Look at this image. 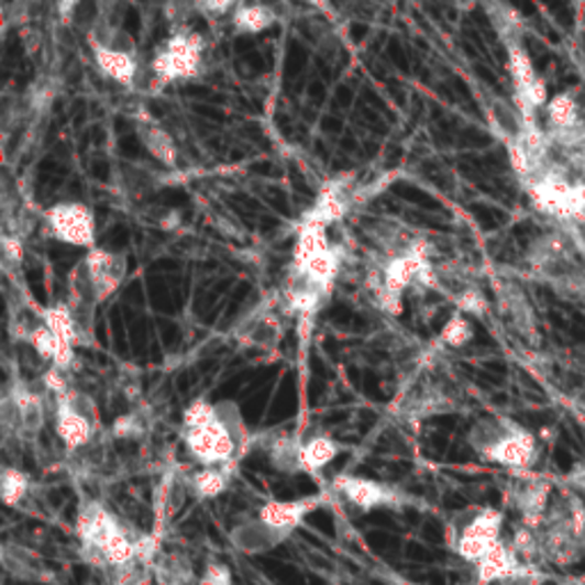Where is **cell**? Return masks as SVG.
I'll list each match as a JSON object with an SVG mask.
<instances>
[{
	"label": "cell",
	"instance_id": "obj_1",
	"mask_svg": "<svg viewBox=\"0 0 585 585\" xmlns=\"http://www.w3.org/2000/svg\"><path fill=\"white\" fill-rule=\"evenodd\" d=\"M181 437L199 466H236L250 446L241 409L231 400H192L184 412Z\"/></svg>",
	"mask_w": 585,
	"mask_h": 585
},
{
	"label": "cell",
	"instance_id": "obj_2",
	"mask_svg": "<svg viewBox=\"0 0 585 585\" xmlns=\"http://www.w3.org/2000/svg\"><path fill=\"white\" fill-rule=\"evenodd\" d=\"M466 439L483 460L512 472H529L540 455L538 439L510 419H481Z\"/></svg>",
	"mask_w": 585,
	"mask_h": 585
},
{
	"label": "cell",
	"instance_id": "obj_3",
	"mask_svg": "<svg viewBox=\"0 0 585 585\" xmlns=\"http://www.w3.org/2000/svg\"><path fill=\"white\" fill-rule=\"evenodd\" d=\"M504 512L494 508L466 510L455 517L451 526V547L462 561L476 565L501 542Z\"/></svg>",
	"mask_w": 585,
	"mask_h": 585
},
{
	"label": "cell",
	"instance_id": "obj_4",
	"mask_svg": "<svg viewBox=\"0 0 585 585\" xmlns=\"http://www.w3.org/2000/svg\"><path fill=\"white\" fill-rule=\"evenodd\" d=\"M51 415L55 434L69 453H76L97 442V409L90 396L69 389L63 396L51 398Z\"/></svg>",
	"mask_w": 585,
	"mask_h": 585
},
{
	"label": "cell",
	"instance_id": "obj_5",
	"mask_svg": "<svg viewBox=\"0 0 585 585\" xmlns=\"http://www.w3.org/2000/svg\"><path fill=\"white\" fill-rule=\"evenodd\" d=\"M320 279L336 284L341 273V252L328 239V227L309 220H300L292 245V263Z\"/></svg>",
	"mask_w": 585,
	"mask_h": 585
},
{
	"label": "cell",
	"instance_id": "obj_6",
	"mask_svg": "<svg viewBox=\"0 0 585 585\" xmlns=\"http://www.w3.org/2000/svg\"><path fill=\"white\" fill-rule=\"evenodd\" d=\"M203 63V40L192 31L174 33L154 55L152 74L156 82L172 85L199 76Z\"/></svg>",
	"mask_w": 585,
	"mask_h": 585
},
{
	"label": "cell",
	"instance_id": "obj_7",
	"mask_svg": "<svg viewBox=\"0 0 585 585\" xmlns=\"http://www.w3.org/2000/svg\"><path fill=\"white\" fill-rule=\"evenodd\" d=\"M122 529L124 523L101 501H82L76 515V538L80 540L85 563H90L92 567H106L101 553Z\"/></svg>",
	"mask_w": 585,
	"mask_h": 585
},
{
	"label": "cell",
	"instance_id": "obj_8",
	"mask_svg": "<svg viewBox=\"0 0 585 585\" xmlns=\"http://www.w3.org/2000/svg\"><path fill=\"white\" fill-rule=\"evenodd\" d=\"M44 222L51 236L71 247L90 252L97 247V218L80 201H60L46 209Z\"/></svg>",
	"mask_w": 585,
	"mask_h": 585
},
{
	"label": "cell",
	"instance_id": "obj_9",
	"mask_svg": "<svg viewBox=\"0 0 585 585\" xmlns=\"http://www.w3.org/2000/svg\"><path fill=\"white\" fill-rule=\"evenodd\" d=\"M90 51L95 65L103 78L131 87L137 78V57L133 40L124 31H112L108 35H90Z\"/></svg>",
	"mask_w": 585,
	"mask_h": 585
},
{
	"label": "cell",
	"instance_id": "obj_10",
	"mask_svg": "<svg viewBox=\"0 0 585 585\" xmlns=\"http://www.w3.org/2000/svg\"><path fill=\"white\" fill-rule=\"evenodd\" d=\"M332 489L347 506H353L360 512H373L379 508L400 510L402 506L409 504L405 492H400L398 487L373 481V478H364V476L339 474L332 481Z\"/></svg>",
	"mask_w": 585,
	"mask_h": 585
},
{
	"label": "cell",
	"instance_id": "obj_11",
	"mask_svg": "<svg viewBox=\"0 0 585 585\" xmlns=\"http://www.w3.org/2000/svg\"><path fill=\"white\" fill-rule=\"evenodd\" d=\"M334 284L320 279L298 266H290L282 286V307L298 318H313L332 296Z\"/></svg>",
	"mask_w": 585,
	"mask_h": 585
},
{
	"label": "cell",
	"instance_id": "obj_12",
	"mask_svg": "<svg viewBox=\"0 0 585 585\" xmlns=\"http://www.w3.org/2000/svg\"><path fill=\"white\" fill-rule=\"evenodd\" d=\"M357 199H360V188L355 184V177L353 174H341V177L328 181L318 190L313 203L302 216V220L323 224L330 229L332 224L341 222L347 216V211L353 209V203Z\"/></svg>",
	"mask_w": 585,
	"mask_h": 585
},
{
	"label": "cell",
	"instance_id": "obj_13",
	"mask_svg": "<svg viewBox=\"0 0 585 585\" xmlns=\"http://www.w3.org/2000/svg\"><path fill=\"white\" fill-rule=\"evenodd\" d=\"M80 263H82L87 279H90V284H92V290H95L99 305L106 302L108 298H112L126 279L129 266H126V256L122 252H114V250L97 245L85 254V258Z\"/></svg>",
	"mask_w": 585,
	"mask_h": 585
},
{
	"label": "cell",
	"instance_id": "obj_14",
	"mask_svg": "<svg viewBox=\"0 0 585 585\" xmlns=\"http://www.w3.org/2000/svg\"><path fill=\"white\" fill-rule=\"evenodd\" d=\"M19 412V432L16 439H23V442H33L42 434L48 421V402H46V391H37L33 385L23 383V379H14V383L5 389Z\"/></svg>",
	"mask_w": 585,
	"mask_h": 585
},
{
	"label": "cell",
	"instance_id": "obj_15",
	"mask_svg": "<svg viewBox=\"0 0 585 585\" xmlns=\"http://www.w3.org/2000/svg\"><path fill=\"white\" fill-rule=\"evenodd\" d=\"M320 506H323V499H320V496H305V499H296V501H271L258 508L256 517L263 523H268L271 529L290 538L292 533H296V529H300V523Z\"/></svg>",
	"mask_w": 585,
	"mask_h": 585
},
{
	"label": "cell",
	"instance_id": "obj_16",
	"mask_svg": "<svg viewBox=\"0 0 585 585\" xmlns=\"http://www.w3.org/2000/svg\"><path fill=\"white\" fill-rule=\"evenodd\" d=\"M288 538L284 533L271 529V526L263 523L258 517H252V519L236 523L229 533L231 547L236 549L239 553H245V555H263V553L277 549Z\"/></svg>",
	"mask_w": 585,
	"mask_h": 585
},
{
	"label": "cell",
	"instance_id": "obj_17",
	"mask_svg": "<svg viewBox=\"0 0 585 585\" xmlns=\"http://www.w3.org/2000/svg\"><path fill=\"white\" fill-rule=\"evenodd\" d=\"M23 341L31 345L35 353L48 362V366H55V368H63V371H71L74 368V362H76V347L69 345L67 341H63L60 336H55L42 320L37 325H33L31 330H27L23 334Z\"/></svg>",
	"mask_w": 585,
	"mask_h": 585
},
{
	"label": "cell",
	"instance_id": "obj_18",
	"mask_svg": "<svg viewBox=\"0 0 585 585\" xmlns=\"http://www.w3.org/2000/svg\"><path fill=\"white\" fill-rule=\"evenodd\" d=\"M302 442L305 439L290 432H273L266 442V455L275 472L284 476L302 474Z\"/></svg>",
	"mask_w": 585,
	"mask_h": 585
},
{
	"label": "cell",
	"instance_id": "obj_19",
	"mask_svg": "<svg viewBox=\"0 0 585 585\" xmlns=\"http://www.w3.org/2000/svg\"><path fill=\"white\" fill-rule=\"evenodd\" d=\"M523 561L517 555L510 542H499L485 559H481L476 567V583L478 585H489V583H501L510 572H515Z\"/></svg>",
	"mask_w": 585,
	"mask_h": 585
},
{
	"label": "cell",
	"instance_id": "obj_20",
	"mask_svg": "<svg viewBox=\"0 0 585 585\" xmlns=\"http://www.w3.org/2000/svg\"><path fill=\"white\" fill-rule=\"evenodd\" d=\"M284 325L273 311H261L254 318L245 320V325L239 330V341L252 347L273 350L282 341Z\"/></svg>",
	"mask_w": 585,
	"mask_h": 585
},
{
	"label": "cell",
	"instance_id": "obj_21",
	"mask_svg": "<svg viewBox=\"0 0 585 585\" xmlns=\"http://www.w3.org/2000/svg\"><path fill=\"white\" fill-rule=\"evenodd\" d=\"M341 453V444L328 432L309 434L302 442V474L318 476Z\"/></svg>",
	"mask_w": 585,
	"mask_h": 585
},
{
	"label": "cell",
	"instance_id": "obj_22",
	"mask_svg": "<svg viewBox=\"0 0 585 585\" xmlns=\"http://www.w3.org/2000/svg\"><path fill=\"white\" fill-rule=\"evenodd\" d=\"M137 135L140 142L150 156L154 161H158L165 167H177L179 165V150H177V142L174 137L158 124L150 122V120H142L137 122Z\"/></svg>",
	"mask_w": 585,
	"mask_h": 585
},
{
	"label": "cell",
	"instance_id": "obj_23",
	"mask_svg": "<svg viewBox=\"0 0 585 585\" xmlns=\"http://www.w3.org/2000/svg\"><path fill=\"white\" fill-rule=\"evenodd\" d=\"M233 472L236 466H201L195 474H190V492L201 501L218 499L220 494H224L231 485Z\"/></svg>",
	"mask_w": 585,
	"mask_h": 585
},
{
	"label": "cell",
	"instance_id": "obj_24",
	"mask_svg": "<svg viewBox=\"0 0 585 585\" xmlns=\"http://www.w3.org/2000/svg\"><path fill=\"white\" fill-rule=\"evenodd\" d=\"M275 21H277L275 10L263 3H243L231 12L233 27H236V33H243V35L266 33L275 25Z\"/></svg>",
	"mask_w": 585,
	"mask_h": 585
},
{
	"label": "cell",
	"instance_id": "obj_25",
	"mask_svg": "<svg viewBox=\"0 0 585 585\" xmlns=\"http://www.w3.org/2000/svg\"><path fill=\"white\" fill-rule=\"evenodd\" d=\"M40 320L42 323L55 334L60 336L63 341H67L69 345H82V339H80V330H78V323H76V316L71 311V307L67 302H60V305H51L46 307L42 313H40Z\"/></svg>",
	"mask_w": 585,
	"mask_h": 585
},
{
	"label": "cell",
	"instance_id": "obj_26",
	"mask_svg": "<svg viewBox=\"0 0 585 585\" xmlns=\"http://www.w3.org/2000/svg\"><path fill=\"white\" fill-rule=\"evenodd\" d=\"M489 122H492V129L501 135V140L508 144L512 140H517L523 131V114L517 106H510L501 99H496L489 108Z\"/></svg>",
	"mask_w": 585,
	"mask_h": 585
},
{
	"label": "cell",
	"instance_id": "obj_27",
	"mask_svg": "<svg viewBox=\"0 0 585 585\" xmlns=\"http://www.w3.org/2000/svg\"><path fill=\"white\" fill-rule=\"evenodd\" d=\"M549 131H567L581 126L578 120V101L572 92H561L549 99L547 103Z\"/></svg>",
	"mask_w": 585,
	"mask_h": 585
},
{
	"label": "cell",
	"instance_id": "obj_28",
	"mask_svg": "<svg viewBox=\"0 0 585 585\" xmlns=\"http://www.w3.org/2000/svg\"><path fill=\"white\" fill-rule=\"evenodd\" d=\"M31 492V476L16 470V466H3L0 474V499L8 508H19Z\"/></svg>",
	"mask_w": 585,
	"mask_h": 585
},
{
	"label": "cell",
	"instance_id": "obj_29",
	"mask_svg": "<svg viewBox=\"0 0 585 585\" xmlns=\"http://www.w3.org/2000/svg\"><path fill=\"white\" fill-rule=\"evenodd\" d=\"M508 69L515 82V95L526 92L538 80V74L533 69L529 53H526L523 46H519L517 42H510L508 46Z\"/></svg>",
	"mask_w": 585,
	"mask_h": 585
},
{
	"label": "cell",
	"instance_id": "obj_30",
	"mask_svg": "<svg viewBox=\"0 0 585 585\" xmlns=\"http://www.w3.org/2000/svg\"><path fill=\"white\" fill-rule=\"evenodd\" d=\"M3 563H5V570L10 574H14L16 578H37L40 576V563L35 555L23 549V547H12V544H5L3 549Z\"/></svg>",
	"mask_w": 585,
	"mask_h": 585
},
{
	"label": "cell",
	"instance_id": "obj_31",
	"mask_svg": "<svg viewBox=\"0 0 585 585\" xmlns=\"http://www.w3.org/2000/svg\"><path fill=\"white\" fill-rule=\"evenodd\" d=\"M154 572H156L158 585H188L192 576L190 563L177 553L163 555L158 563H154Z\"/></svg>",
	"mask_w": 585,
	"mask_h": 585
},
{
	"label": "cell",
	"instance_id": "obj_32",
	"mask_svg": "<svg viewBox=\"0 0 585 585\" xmlns=\"http://www.w3.org/2000/svg\"><path fill=\"white\" fill-rule=\"evenodd\" d=\"M474 339V325L470 316H464L460 311H455L439 332V343L446 345V347H464L466 343H472Z\"/></svg>",
	"mask_w": 585,
	"mask_h": 585
},
{
	"label": "cell",
	"instance_id": "obj_33",
	"mask_svg": "<svg viewBox=\"0 0 585 585\" xmlns=\"http://www.w3.org/2000/svg\"><path fill=\"white\" fill-rule=\"evenodd\" d=\"M110 434L117 439H142L146 434V417L140 412H129L112 423Z\"/></svg>",
	"mask_w": 585,
	"mask_h": 585
},
{
	"label": "cell",
	"instance_id": "obj_34",
	"mask_svg": "<svg viewBox=\"0 0 585 585\" xmlns=\"http://www.w3.org/2000/svg\"><path fill=\"white\" fill-rule=\"evenodd\" d=\"M544 574L540 572V565L521 563L515 572H510L499 585H542Z\"/></svg>",
	"mask_w": 585,
	"mask_h": 585
},
{
	"label": "cell",
	"instance_id": "obj_35",
	"mask_svg": "<svg viewBox=\"0 0 585 585\" xmlns=\"http://www.w3.org/2000/svg\"><path fill=\"white\" fill-rule=\"evenodd\" d=\"M0 252H3V261L8 266H21L23 263V241L19 236H12V233H3V239H0Z\"/></svg>",
	"mask_w": 585,
	"mask_h": 585
},
{
	"label": "cell",
	"instance_id": "obj_36",
	"mask_svg": "<svg viewBox=\"0 0 585 585\" xmlns=\"http://www.w3.org/2000/svg\"><path fill=\"white\" fill-rule=\"evenodd\" d=\"M199 585H233V574L224 563H209L203 567Z\"/></svg>",
	"mask_w": 585,
	"mask_h": 585
},
{
	"label": "cell",
	"instance_id": "obj_37",
	"mask_svg": "<svg viewBox=\"0 0 585 585\" xmlns=\"http://www.w3.org/2000/svg\"><path fill=\"white\" fill-rule=\"evenodd\" d=\"M195 10L211 14V16H222L227 12H233L239 8V0H192Z\"/></svg>",
	"mask_w": 585,
	"mask_h": 585
},
{
	"label": "cell",
	"instance_id": "obj_38",
	"mask_svg": "<svg viewBox=\"0 0 585 585\" xmlns=\"http://www.w3.org/2000/svg\"><path fill=\"white\" fill-rule=\"evenodd\" d=\"M78 5H80V0H55V10L63 23H69L74 19Z\"/></svg>",
	"mask_w": 585,
	"mask_h": 585
},
{
	"label": "cell",
	"instance_id": "obj_39",
	"mask_svg": "<svg viewBox=\"0 0 585 585\" xmlns=\"http://www.w3.org/2000/svg\"><path fill=\"white\" fill-rule=\"evenodd\" d=\"M302 3H307V5L316 8V10H328V3H330V0H302Z\"/></svg>",
	"mask_w": 585,
	"mask_h": 585
}]
</instances>
